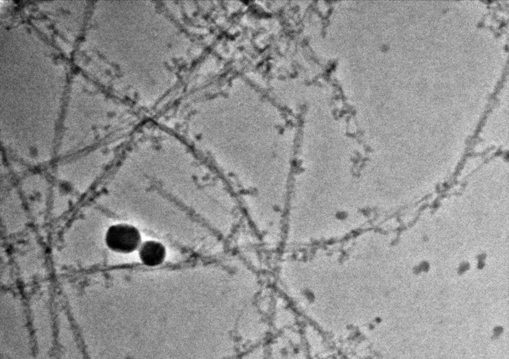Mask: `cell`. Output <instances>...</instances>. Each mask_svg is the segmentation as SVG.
<instances>
[{
  "instance_id": "1",
  "label": "cell",
  "mask_w": 509,
  "mask_h": 359,
  "mask_svg": "<svg viewBox=\"0 0 509 359\" xmlns=\"http://www.w3.org/2000/svg\"><path fill=\"white\" fill-rule=\"evenodd\" d=\"M141 236L138 230L128 224H119L110 226L105 236L107 246L115 252L128 253L140 245Z\"/></svg>"
},
{
  "instance_id": "2",
  "label": "cell",
  "mask_w": 509,
  "mask_h": 359,
  "mask_svg": "<svg viewBox=\"0 0 509 359\" xmlns=\"http://www.w3.org/2000/svg\"><path fill=\"white\" fill-rule=\"evenodd\" d=\"M141 261L147 266H156L161 264L165 256L163 245L156 241H147L140 247L139 252Z\"/></svg>"
}]
</instances>
